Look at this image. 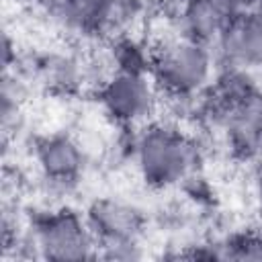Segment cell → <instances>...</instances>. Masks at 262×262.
I'll return each mask as SVG.
<instances>
[{
	"label": "cell",
	"mask_w": 262,
	"mask_h": 262,
	"mask_svg": "<svg viewBox=\"0 0 262 262\" xmlns=\"http://www.w3.org/2000/svg\"><path fill=\"white\" fill-rule=\"evenodd\" d=\"M35 162L43 180L51 182L53 186L68 188L80 180L86 158L74 137L66 133H53L41 137L35 143Z\"/></svg>",
	"instance_id": "8"
},
{
	"label": "cell",
	"mask_w": 262,
	"mask_h": 262,
	"mask_svg": "<svg viewBox=\"0 0 262 262\" xmlns=\"http://www.w3.org/2000/svg\"><path fill=\"white\" fill-rule=\"evenodd\" d=\"M254 8H256V10L262 14V0H254Z\"/></svg>",
	"instance_id": "15"
},
{
	"label": "cell",
	"mask_w": 262,
	"mask_h": 262,
	"mask_svg": "<svg viewBox=\"0 0 262 262\" xmlns=\"http://www.w3.org/2000/svg\"><path fill=\"white\" fill-rule=\"evenodd\" d=\"M254 192H256V199L262 207V164H260V168L256 172V178H254Z\"/></svg>",
	"instance_id": "14"
},
{
	"label": "cell",
	"mask_w": 262,
	"mask_h": 262,
	"mask_svg": "<svg viewBox=\"0 0 262 262\" xmlns=\"http://www.w3.org/2000/svg\"><path fill=\"white\" fill-rule=\"evenodd\" d=\"M12 51H16V49H14L12 41H10V37L4 35V39H2V61H4V70L6 72L12 68Z\"/></svg>",
	"instance_id": "13"
},
{
	"label": "cell",
	"mask_w": 262,
	"mask_h": 262,
	"mask_svg": "<svg viewBox=\"0 0 262 262\" xmlns=\"http://www.w3.org/2000/svg\"><path fill=\"white\" fill-rule=\"evenodd\" d=\"M111 59H113L115 72L149 74V68H151V51H147L139 41L131 37H121L113 43Z\"/></svg>",
	"instance_id": "11"
},
{
	"label": "cell",
	"mask_w": 262,
	"mask_h": 262,
	"mask_svg": "<svg viewBox=\"0 0 262 262\" xmlns=\"http://www.w3.org/2000/svg\"><path fill=\"white\" fill-rule=\"evenodd\" d=\"M223 68L252 72L262 68V14L256 8L229 18L213 43Z\"/></svg>",
	"instance_id": "6"
},
{
	"label": "cell",
	"mask_w": 262,
	"mask_h": 262,
	"mask_svg": "<svg viewBox=\"0 0 262 262\" xmlns=\"http://www.w3.org/2000/svg\"><path fill=\"white\" fill-rule=\"evenodd\" d=\"M250 8H254V0H184L180 29L192 39L213 43L229 18Z\"/></svg>",
	"instance_id": "9"
},
{
	"label": "cell",
	"mask_w": 262,
	"mask_h": 262,
	"mask_svg": "<svg viewBox=\"0 0 262 262\" xmlns=\"http://www.w3.org/2000/svg\"><path fill=\"white\" fill-rule=\"evenodd\" d=\"M213 45L190 37H174L151 51L149 76L156 88L172 98H194L203 94L215 76Z\"/></svg>",
	"instance_id": "2"
},
{
	"label": "cell",
	"mask_w": 262,
	"mask_h": 262,
	"mask_svg": "<svg viewBox=\"0 0 262 262\" xmlns=\"http://www.w3.org/2000/svg\"><path fill=\"white\" fill-rule=\"evenodd\" d=\"M29 244L33 256L53 262L98 258V246L86 215L72 209H49L31 219Z\"/></svg>",
	"instance_id": "3"
},
{
	"label": "cell",
	"mask_w": 262,
	"mask_h": 262,
	"mask_svg": "<svg viewBox=\"0 0 262 262\" xmlns=\"http://www.w3.org/2000/svg\"><path fill=\"white\" fill-rule=\"evenodd\" d=\"M219 248L223 260H262V233L244 229L227 235Z\"/></svg>",
	"instance_id": "12"
},
{
	"label": "cell",
	"mask_w": 262,
	"mask_h": 262,
	"mask_svg": "<svg viewBox=\"0 0 262 262\" xmlns=\"http://www.w3.org/2000/svg\"><path fill=\"white\" fill-rule=\"evenodd\" d=\"M227 147L246 162L262 164V90L254 88L242 100L231 104L221 117Z\"/></svg>",
	"instance_id": "7"
},
{
	"label": "cell",
	"mask_w": 262,
	"mask_h": 262,
	"mask_svg": "<svg viewBox=\"0 0 262 262\" xmlns=\"http://www.w3.org/2000/svg\"><path fill=\"white\" fill-rule=\"evenodd\" d=\"M86 221L98 246V258L137 260L143 256V215L137 207L115 196H100L86 209Z\"/></svg>",
	"instance_id": "4"
},
{
	"label": "cell",
	"mask_w": 262,
	"mask_h": 262,
	"mask_svg": "<svg viewBox=\"0 0 262 262\" xmlns=\"http://www.w3.org/2000/svg\"><path fill=\"white\" fill-rule=\"evenodd\" d=\"M121 0H55L59 23L78 35H98L119 16Z\"/></svg>",
	"instance_id": "10"
},
{
	"label": "cell",
	"mask_w": 262,
	"mask_h": 262,
	"mask_svg": "<svg viewBox=\"0 0 262 262\" xmlns=\"http://www.w3.org/2000/svg\"><path fill=\"white\" fill-rule=\"evenodd\" d=\"M133 158L141 180L156 190L174 188L192 178L201 160L192 137L172 125H147L133 143Z\"/></svg>",
	"instance_id": "1"
},
{
	"label": "cell",
	"mask_w": 262,
	"mask_h": 262,
	"mask_svg": "<svg viewBox=\"0 0 262 262\" xmlns=\"http://www.w3.org/2000/svg\"><path fill=\"white\" fill-rule=\"evenodd\" d=\"M104 115L121 127H135L149 119L156 108V84L149 74L113 72L98 88Z\"/></svg>",
	"instance_id": "5"
}]
</instances>
